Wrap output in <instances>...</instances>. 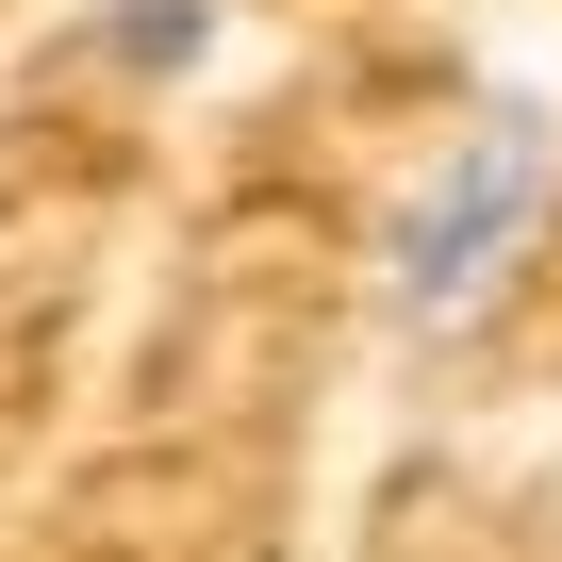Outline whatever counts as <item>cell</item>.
<instances>
[{
	"label": "cell",
	"instance_id": "6da1fadb",
	"mask_svg": "<svg viewBox=\"0 0 562 562\" xmlns=\"http://www.w3.org/2000/svg\"><path fill=\"white\" fill-rule=\"evenodd\" d=\"M546 215H562V100H529V83H513V100L447 116V133H430V166L381 199V248H364L381 331H414V348L480 331L513 281H529Z\"/></svg>",
	"mask_w": 562,
	"mask_h": 562
},
{
	"label": "cell",
	"instance_id": "7a4b0ae2",
	"mask_svg": "<svg viewBox=\"0 0 562 562\" xmlns=\"http://www.w3.org/2000/svg\"><path fill=\"white\" fill-rule=\"evenodd\" d=\"M100 67L116 83H199L215 67V0H100Z\"/></svg>",
	"mask_w": 562,
	"mask_h": 562
}]
</instances>
